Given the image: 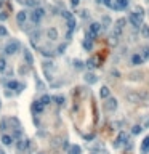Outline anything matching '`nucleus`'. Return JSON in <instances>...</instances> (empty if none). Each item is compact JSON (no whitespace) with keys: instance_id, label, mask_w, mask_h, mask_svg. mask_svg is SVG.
<instances>
[{"instance_id":"1","label":"nucleus","mask_w":149,"mask_h":154,"mask_svg":"<svg viewBox=\"0 0 149 154\" xmlns=\"http://www.w3.org/2000/svg\"><path fill=\"white\" fill-rule=\"evenodd\" d=\"M128 21H130V24L135 27V29H140L141 24H143V16H140L138 13H130V16H128Z\"/></svg>"},{"instance_id":"2","label":"nucleus","mask_w":149,"mask_h":154,"mask_svg":"<svg viewBox=\"0 0 149 154\" xmlns=\"http://www.w3.org/2000/svg\"><path fill=\"white\" fill-rule=\"evenodd\" d=\"M19 48H21L19 42H10L8 45L5 47V55H15Z\"/></svg>"},{"instance_id":"3","label":"nucleus","mask_w":149,"mask_h":154,"mask_svg":"<svg viewBox=\"0 0 149 154\" xmlns=\"http://www.w3.org/2000/svg\"><path fill=\"white\" fill-rule=\"evenodd\" d=\"M104 109L109 111V112L116 111V109H117V100H116V98H109V97H107V101L104 103Z\"/></svg>"},{"instance_id":"4","label":"nucleus","mask_w":149,"mask_h":154,"mask_svg":"<svg viewBox=\"0 0 149 154\" xmlns=\"http://www.w3.org/2000/svg\"><path fill=\"white\" fill-rule=\"evenodd\" d=\"M125 98H127L128 103H133V104L141 103V98H140V95H138V92H128V93L125 95Z\"/></svg>"},{"instance_id":"5","label":"nucleus","mask_w":149,"mask_h":154,"mask_svg":"<svg viewBox=\"0 0 149 154\" xmlns=\"http://www.w3.org/2000/svg\"><path fill=\"white\" fill-rule=\"evenodd\" d=\"M43 71H45L47 79H48V80H52V79H53V74H52L53 64H52V61H45V63H43Z\"/></svg>"},{"instance_id":"6","label":"nucleus","mask_w":149,"mask_h":154,"mask_svg":"<svg viewBox=\"0 0 149 154\" xmlns=\"http://www.w3.org/2000/svg\"><path fill=\"white\" fill-rule=\"evenodd\" d=\"M128 6V0H114V3L111 5V8L114 10H125Z\"/></svg>"},{"instance_id":"7","label":"nucleus","mask_w":149,"mask_h":154,"mask_svg":"<svg viewBox=\"0 0 149 154\" xmlns=\"http://www.w3.org/2000/svg\"><path fill=\"white\" fill-rule=\"evenodd\" d=\"M127 140H128L127 133H125V132H120V133H119V136H117V140H116V143H114V146H116V148H119L122 143H125Z\"/></svg>"},{"instance_id":"8","label":"nucleus","mask_w":149,"mask_h":154,"mask_svg":"<svg viewBox=\"0 0 149 154\" xmlns=\"http://www.w3.org/2000/svg\"><path fill=\"white\" fill-rule=\"evenodd\" d=\"M16 19H18V23H19V24H24V23H26V19H28V13H26L24 10L18 11V13H16Z\"/></svg>"},{"instance_id":"9","label":"nucleus","mask_w":149,"mask_h":154,"mask_svg":"<svg viewBox=\"0 0 149 154\" xmlns=\"http://www.w3.org/2000/svg\"><path fill=\"white\" fill-rule=\"evenodd\" d=\"M143 63H144V60L141 55H133V56H131V64H133V66H140V64H143Z\"/></svg>"},{"instance_id":"10","label":"nucleus","mask_w":149,"mask_h":154,"mask_svg":"<svg viewBox=\"0 0 149 154\" xmlns=\"http://www.w3.org/2000/svg\"><path fill=\"white\" fill-rule=\"evenodd\" d=\"M43 108H45V106H43L40 101H35V103L32 104V111L35 112V114H40V112H43Z\"/></svg>"},{"instance_id":"11","label":"nucleus","mask_w":149,"mask_h":154,"mask_svg":"<svg viewBox=\"0 0 149 154\" xmlns=\"http://www.w3.org/2000/svg\"><path fill=\"white\" fill-rule=\"evenodd\" d=\"M47 35H48V39L56 40V39H58V31H56L55 27H50V29L47 31Z\"/></svg>"},{"instance_id":"12","label":"nucleus","mask_w":149,"mask_h":154,"mask_svg":"<svg viewBox=\"0 0 149 154\" xmlns=\"http://www.w3.org/2000/svg\"><path fill=\"white\" fill-rule=\"evenodd\" d=\"M100 29H101V24H100V23H91V24H90V32L95 34V35L100 32Z\"/></svg>"},{"instance_id":"13","label":"nucleus","mask_w":149,"mask_h":154,"mask_svg":"<svg viewBox=\"0 0 149 154\" xmlns=\"http://www.w3.org/2000/svg\"><path fill=\"white\" fill-rule=\"evenodd\" d=\"M111 95V90L107 87H101V90H100V97L103 98V100H106L107 97Z\"/></svg>"},{"instance_id":"14","label":"nucleus","mask_w":149,"mask_h":154,"mask_svg":"<svg viewBox=\"0 0 149 154\" xmlns=\"http://www.w3.org/2000/svg\"><path fill=\"white\" fill-rule=\"evenodd\" d=\"M40 19H42V18H40V16L35 13V10H34V11H30V21H32L34 24H39Z\"/></svg>"},{"instance_id":"15","label":"nucleus","mask_w":149,"mask_h":154,"mask_svg":"<svg viewBox=\"0 0 149 154\" xmlns=\"http://www.w3.org/2000/svg\"><path fill=\"white\" fill-rule=\"evenodd\" d=\"M96 76H95V74H91V72H88L85 76V82H88V84H96Z\"/></svg>"},{"instance_id":"16","label":"nucleus","mask_w":149,"mask_h":154,"mask_svg":"<svg viewBox=\"0 0 149 154\" xmlns=\"http://www.w3.org/2000/svg\"><path fill=\"white\" fill-rule=\"evenodd\" d=\"M141 35L144 39H149V26L148 24H141Z\"/></svg>"},{"instance_id":"17","label":"nucleus","mask_w":149,"mask_h":154,"mask_svg":"<svg viewBox=\"0 0 149 154\" xmlns=\"http://www.w3.org/2000/svg\"><path fill=\"white\" fill-rule=\"evenodd\" d=\"M2 143H3L5 146H10V145L13 143L11 136H8V135H3V136H2Z\"/></svg>"},{"instance_id":"18","label":"nucleus","mask_w":149,"mask_h":154,"mask_svg":"<svg viewBox=\"0 0 149 154\" xmlns=\"http://www.w3.org/2000/svg\"><path fill=\"white\" fill-rule=\"evenodd\" d=\"M141 148H143V151H144V153H148V151H149V136H146V138L143 140V145H141Z\"/></svg>"},{"instance_id":"19","label":"nucleus","mask_w":149,"mask_h":154,"mask_svg":"<svg viewBox=\"0 0 149 154\" xmlns=\"http://www.w3.org/2000/svg\"><path fill=\"white\" fill-rule=\"evenodd\" d=\"M50 101H52V98H50L48 95H42V98H40V103H42L43 106L50 104Z\"/></svg>"},{"instance_id":"20","label":"nucleus","mask_w":149,"mask_h":154,"mask_svg":"<svg viewBox=\"0 0 149 154\" xmlns=\"http://www.w3.org/2000/svg\"><path fill=\"white\" fill-rule=\"evenodd\" d=\"M141 56H143V60L146 61L149 60V47H143V51H141Z\"/></svg>"},{"instance_id":"21","label":"nucleus","mask_w":149,"mask_h":154,"mask_svg":"<svg viewBox=\"0 0 149 154\" xmlns=\"http://www.w3.org/2000/svg\"><path fill=\"white\" fill-rule=\"evenodd\" d=\"M69 154H80V146L72 145L71 146V149H69Z\"/></svg>"},{"instance_id":"22","label":"nucleus","mask_w":149,"mask_h":154,"mask_svg":"<svg viewBox=\"0 0 149 154\" xmlns=\"http://www.w3.org/2000/svg\"><path fill=\"white\" fill-rule=\"evenodd\" d=\"M138 95H140L141 101H143V100H149V93L146 90H140V92H138Z\"/></svg>"},{"instance_id":"23","label":"nucleus","mask_w":149,"mask_h":154,"mask_svg":"<svg viewBox=\"0 0 149 154\" xmlns=\"http://www.w3.org/2000/svg\"><path fill=\"white\" fill-rule=\"evenodd\" d=\"M125 24H127V19L125 18H120V19H117V23H116V26L117 27H120V29H124Z\"/></svg>"},{"instance_id":"24","label":"nucleus","mask_w":149,"mask_h":154,"mask_svg":"<svg viewBox=\"0 0 149 154\" xmlns=\"http://www.w3.org/2000/svg\"><path fill=\"white\" fill-rule=\"evenodd\" d=\"M109 43H111V45H117V43H119V37L112 34V35L109 37Z\"/></svg>"},{"instance_id":"25","label":"nucleus","mask_w":149,"mask_h":154,"mask_svg":"<svg viewBox=\"0 0 149 154\" xmlns=\"http://www.w3.org/2000/svg\"><path fill=\"white\" fill-rule=\"evenodd\" d=\"M67 27H69V31H72L74 27H76V19H74V18L67 19Z\"/></svg>"},{"instance_id":"26","label":"nucleus","mask_w":149,"mask_h":154,"mask_svg":"<svg viewBox=\"0 0 149 154\" xmlns=\"http://www.w3.org/2000/svg\"><path fill=\"white\" fill-rule=\"evenodd\" d=\"M5 67H6V60L5 58H0V72H3Z\"/></svg>"},{"instance_id":"27","label":"nucleus","mask_w":149,"mask_h":154,"mask_svg":"<svg viewBox=\"0 0 149 154\" xmlns=\"http://www.w3.org/2000/svg\"><path fill=\"white\" fill-rule=\"evenodd\" d=\"M141 130H143L141 125H135L133 130H131V133H133V135H138V133H141Z\"/></svg>"},{"instance_id":"28","label":"nucleus","mask_w":149,"mask_h":154,"mask_svg":"<svg viewBox=\"0 0 149 154\" xmlns=\"http://www.w3.org/2000/svg\"><path fill=\"white\" fill-rule=\"evenodd\" d=\"M6 87L8 88H18V82L16 80H10L8 84H6Z\"/></svg>"},{"instance_id":"29","label":"nucleus","mask_w":149,"mask_h":154,"mask_svg":"<svg viewBox=\"0 0 149 154\" xmlns=\"http://www.w3.org/2000/svg\"><path fill=\"white\" fill-rule=\"evenodd\" d=\"M35 13L40 16V18H43V16H45V10H43V8H39V6L35 8Z\"/></svg>"},{"instance_id":"30","label":"nucleus","mask_w":149,"mask_h":154,"mask_svg":"<svg viewBox=\"0 0 149 154\" xmlns=\"http://www.w3.org/2000/svg\"><path fill=\"white\" fill-rule=\"evenodd\" d=\"M83 48H85V50H91V40L87 39L85 42H83Z\"/></svg>"},{"instance_id":"31","label":"nucleus","mask_w":149,"mask_h":154,"mask_svg":"<svg viewBox=\"0 0 149 154\" xmlns=\"http://www.w3.org/2000/svg\"><path fill=\"white\" fill-rule=\"evenodd\" d=\"M98 3H103V5H106V6H109L111 8V5H112V2H111V0H96Z\"/></svg>"},{"instance_id":"32","label":"nucleus","mask_w":149,"mask_h":154,"mask_svg":"<svg viewBox=\"0 0 149 154\" xmlns=\"http://www.w3.org/2000/svg\"><path fill=\"white\" fill-rule=\"evenodd\" d=\"M130 79H131V80H138V79H141V72H133L130 76Z\"/></svg>"},{"instance_id":"33","label":"nucleus","mask_w":149,"mask_h":154,"mask_svg":"<svg viewBox=\"0 0 149 154\" xmlns=\"http://www.w3.org/2000/svg\"><path fill=\"white\" fill-rule=\"evenodd\" d=\"M24 56H26V61H28L29 64L32 63V55H30L29 51H24Z\"/></svg>"},{"instance_id":"34","label":"nucleus","mask_w":149,"mask_h":154,"mask_svg":"<svg viewBox=\"0 0 149 154\" xmlns=\"http://www.w3.org/2000/svg\"><path fill=\"white\" fill-rule=\"evenodd\" d=\"M103 23H104V27H107V26L111 24V18H109V16H104V18H103Z\"/></svg>"},{"instance_id":"35","label":"nucleus","mask_w":149,"mask_h":154,"mask_svg":"<svg viewBox=\"0 0 149 154\" xmlns=\"http://www.w3.org/2000/svg\"><path fill=\"white\" fill-rule=\"evenodd\" d=\"M87 66H88V67H95V66H98V64H96V60H88Z\"/></svg>"},{"instance_id":"36","label":"nucleus","mask_w":149,"mask_h":154,"mask_svg":"<svg viewBox=\"0 0 149 154\" xmlns=\"http://www.w3.org/2000/svg\"><path fill=\"white\" fill-rule=\"evenodd\" d=\"M26 5H29V6H37V0H26Z\"/></svg>"},{"instance_id":"37","label":"nucleus","mask_w":149,"mask_h":154,"mask_svg":"<svg viewBox=\"0 0 149 154\" xmlns=\"http://www.w3.org/2000/svg\"><path fill=\"white\" fill-rule=\"evenodd\" d=\"M135 13H138V15H140V16H143V15H144V10L141 8V6H136V10H135Z\"/></svg>"},{"instance_id":"38","label":"nucleus","mask_w":149,"mask_h":154,"mask_svg":"<svg viewBox=\"0 0 149 154\" xmlns=\"http://www.w3.org/2000/svg\"><path fill=\"white\" fill-rule=\"evenodd\" d=\"M6 35V29L5 26H0V37H5Z\"/></svg>"},{"instance_id":"39","label":"nucleus","mask_w":149,"mask_h":154,"mask_svg":"<svg viewBox=\"0 0 149 154\" xmlns=\"http://www.w3.org/2000/svg\"><path fill=\"white\" fill-rule=\"evenodd\" d=\"M53 100H55L56 103H58V104H63V103H64V98H63V97H55Z\"/></svg>"},{"instance_id":"40","label":"nucleus","mask_w":149,"mask_h":154,"mask_svg":"<svg viewBox=\"0 0 149 154\" xmlns=\"http://www.w3.org/2000/svg\"><path fill=\"white\" fill-rule=\"evenodd\" d=\"M63 16H64V18H66V19H69V18H72V15H71V13H69V11H63Z\"/></svg>"},{"instance_id":"41","label":"nucleus","mask_w":149,"mask_h":154,"mask_svg":"<svg viewBox=\"0 0 149 154\" xmlns=\"http://www.w3.org/2000/svg\"><path fill=\"white\" fill-rule=\"evenodd\" d=\"M64 50H66V45H59V48H58V53H64Z\"/></svg>"},{"instance_id":"42","label":"nucleus","mask_w":149,"mask_h":154,"mask_svg":"<svg viewBox=\"0 0 149 154\" xmlns=\"http://www.w3.org/2000/svg\"><path fill=\"white\" fill-rule=\"evenodd\" d=\"M76 67H77V69H82V67H83V63H80V61H76Z\"/></svg>"},{"instance_id":"43","label":"nucleus","mask_w":149,"mask_h":154,"mask_svg":"<svg viewBox=\"0 0 149 154\" xmlns=\"http://www.w3.org/2000/svg\"><path fill=\"white\" fill-rule=\"evenodd\" d=\"M30 37H32L34 40H37V39H39V37H40V32H34V34H32V35H30Z\"/></svg>"},{"instance_id":"44","label":"nucleus","mask_w":149,"mask_h":154,"mask_svg":"<svg viewBox=\"0 0 149 154\" xmlns=\"http://www.w3.org/2000/svg\"><path fill=\"white\" fill-rule=\"evenodd\" d=\"M6 16H8V15H6V13H5V15H3V13H0V21H3V19H6Z\"/></svg>"},{"instance_id":"45","label":"nucleus","mask_w":149,"mask_h":154,"mask_svg":"<svg viewBox=\"0 0 149 154\" xmlns=\"http://www.w3.org/2000/svg\"><path fill=\"white\" fill-rule=\"evenodd\" d=\"M79 2H80V0H71V3H72L74 6H77V5H79Z\"/></svg>"},{"instance_id":"46","label":"nucleus","mask_w":149,"mask_h":154,"mask_svg":"<svg viewBox=\"0 0 149 154\" xmlns=\"http://www.w3.org/2000/svg\"><path fill=\"white\" fill-rule=\"evenodd\" d=\"M2 3H3V0H0V8H2Z\"/></svg>"}]
</instances>
